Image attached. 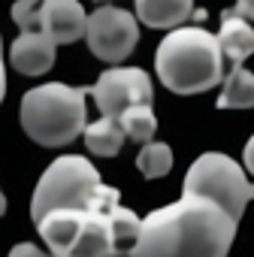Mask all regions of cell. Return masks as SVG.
Segmentation results:
<instances>
[{
    "label": "cell",
    "instance_id": "cell-1",
    "mask_svg": "<svg viewBox=\"0 0 254 257\" xmlns=\"http://www.w3.org/2000/svg\"><path fill=\"white\" fill-rule=\"evenodd\" d=\"M239 221L212 197L182 194V200L155 209L127 257H227Z\"/></svg>",
    "mask_w": 254,
    "mask_h": 257
},
{
    "label": "cell",
    "instance_id": "cell-2",
    "mask_svg": "<svg viewBox=\"0 0 254 257\" xmlns=\"http://www.w3.org/2000/svg\"><path fill=\"white\" fill-rule=\"evenodd\" d=\"M140 227L143 218L121 206L115 188L94 206H61L37 221V230L55 257H124Z\"/></svg>",
    "mask_w": 254,
    "mask_h": 257
},
{
    "label": "cell",
    "instance_id": "cell-3",
    "mask_svg": "<svg viewBox=\"0 0 254 257\" xmlns=\"http://www.w3.org/2000/svg\"><path fill=\"white\" fill-rule=\"evenodd\" d=\"M155 70L167 91L203 94L224 82V52L206 28H176L161 40Z\"/></svg>",
    "mask_w": 254,
    "mask_h": 257
},
{
    "label": "cell",
    "instance_id": "cell-4",
    "mask_svg": "<svg viewBox=\"0 0 254 257\" xmlns=\"http://www.w3.org/2000/svg\"><path fill=\"white\" fill-rule=\"evenodd\" d=\"M88 88H73L64 82H46L22 97L19 121L22 131L46 149L70 146L88 127Z\"/></svg>",
    "mask_w": 254,
    "mask_h": 257
},
{
    "label": "cell",
    "instance_id": "cell-5",
    "mask_svg": "<svg viewBox=\"0 0 254 257\" xmlns=\"http://www.w3.org/2000/svg\"><path fill=\"white\" fill-rule=\"evenodd\" d=\"M106 194H112V185H106L100 179V173L91 167L88 158L82 155H64L58 161L49 164V170L40 176L34 197H31V218L34 224L61 206L70 209H85L100 203Z\"/></svg>",
    "mask_w": 254,
    "mask_h": 257
},
{
    "label": "cell",
    "instance_id": "cell-6",
    "mask_svg": "<svg viewBox=\"0 0 254 257\" xmlns=\"http://www.w3.org/2000/svg\"><path fill=\"white\" fill-rule=\"evenodd\" d=\"M182 194H203L212 197L215 203H221L236 221L245 215L248 203L254 200V182L245 179V173L239 170V164L230 155L221 152H206L200 155L191 170L185 173L182 182Z\"/></svg>",
    "mask_w": 254,
    "mask_h": 257
},
{
    "label": "cell",
    "instance_id": "cell-7",
    "mask_svg": "<svg viewBox=\"0 0 254 257\" xmlns=\"http://www.w3.org/2000/svg\"><path fill=\"white\" fill-rule=\"evenodd\" d=\"M137 40H140V19L134 13L103 4L88 16L85 43H88L91 55L106 64H121L137 49Z\"/></svg>",
    "mask_w": 254,
    "mask_h": 257
},
{
    "label": "cell",
    "instance_id": "cell-8",
    "mask_svg": "<svg viewBox=\"0 0 254 257\" xmlns=\"http://www.w3.org/2000/svg\"><path fill=\"white\" fill-rule=\"evenodd\" d=\"M91 94H94V103H97L100 115L118 118L134 103H152L155 85H152L149 73L140 70V67H109V70L100 73Z\"/></svg>",
    "mask_w": 254,
    "mask_h": 257
},
{
    "label": "cell",
    "instance_id": "cell-9",
    "mask_svg": "<svg viewBox=\"0 0 254 257\" xmlns=\"http://www.w3.org/2000/svg\"><path fill=\"white\" fill-rule=\"evenodd\" d=\"M37 25L58 46H67V43H76V40L85 37V31H88V13L82 10L79 0H46V4L40 7Z\"/></svg>",
    "mask_w": 254,
    "mask_h": 257
},
{
    "label": "cell",
    "instance_id": "cell-10",
    "mask_svg": "<svg viewBox=\"0 0 254 257\" xmlns=\"http://www.w3.org/2000/svg\"><path fill=\"white\" fill-rule=\"evenodd\" d=\"M58 55V43L46 34V31H22L16 37V43L10 46V64L22 73V76H43L52 70Z\"/></svg>",
    "mask_w": 254,
    "mask_h": 257
},
{
    "label": "cell",
    "instance_id": "cell-11",
    "mask_svg": "<svg viewBox=\"0 0 254 257\" xmlns=\"http://www.w3.org/2000/svg\"><path fill=\"white\" fill-rule=\"evenodd\" d=\"M218 43L224 58L233 67H242V61H248L254 55V28L248 25V19H242L236 10L221 13V31H218Z\"/></svg>",
    "mask_w": 254,
    "mask_h": 257
},
{
    "label": "cell",
    "instance_id": "cell-12",
    "mask_svg": "<svg viewBox=\"0 0 254 257\" xmlns=\"http://www.w3.org/2000/svg\"><path fill=\"white\" fill-rule=\"evenodd\" d=\"M137 19L155 31H176L194 16V0H134Z\"/></svg>",
    "mask_w": 254,
    "mask_h": 257
},
{
    "label": "cell",
    "instance_id": "cell-13",
    "mask_svg": "<svg viewBox=\"0 0 254 257\" xmlns=\"http://www.w3.org/2000/svg\"><path fill=\"white\" fill-rule=\"evenodd\" d=\"M85 149L97 158H115L121 149H124V127L118 118H109V115H100L97 121H88L85 127Z\"/></svg>",
    "mask_w": 254,
    "mask_h": 257
},
{
    "label": "cell",
    "instance_id": "cell-14",
    "mask_svg": "<svg viewBox=\"0 0 254 257\" xmlns=\"http://www.w3.org/2000/svg\"><path fill=\"white\" fill-rule=\"evenodd\" d=\"M254 106V73L233 67L224 79L218 109H251Z\"/></svg>",
    "mask_w": 254,
    "mask_h": 257
},
{
    "label": "cell",
    "instance_id": "cell-15",
    "mask_svg": "<svg viewBox=\"0 0 254 257\" xmlns=\"http://www.w3.org/2000/svg\"><path fill=\"white\" fill-rule=\"evenodd\" d=\"M121 127H124V134L137 140L140 146L152 143L155 134H158V118H155V109L152 103H134V106H127L121 115H118Z\"/></svg>",
    "mask_w": 254,
    "mask_h": 257
},
{
    "label": "cell",
    "instance_id": "cell-16",
    "mask_svg": "<svg viewBox=\"0 0 254 257\" xmlns=\"http://www.w3.org/2000/svg\"><path fill=\"white\" fill-rule=\"evenodd\" d=\"M137 170H140L146 179H161V176H167V173L173 170V149H170L167 143H158V140L146 143V146L140 149V155H137Z\"/></svg>",
    "mask_w": 254,
    "mask_h": 257
},
{
    "label": "cell",
    "instance_id": "cell-17",
    "mask_svg": "<svg viewBox=\"0 0 254 257\" xmlns=\"http://www.w3.org/2000/svg\"><path fill=\"white\" fill-rule=\"evenodd\" d=\"M43 4H46V0H16L13 10H10V16H13V22L19 25V31H34Z\"/></svg>",
    "mask_w": 254,
    "mask_h": 257
},
{
    "label": "cell",
    "instance_id": "cell-18",
    "mask_svg": "<svg viewBox=\"0 0 254 257\" xmlns=\"http://www.w3.org/2000/svg\"><path fill=\"white\" fill-rule=\"evenodd\" d=\"M10 257H55L52 251L46 254L43 248H37L34 242H19V245H13L10 248Z\"/></svg>",
    "mask_w": 254,
    "mask_h": 257
},
{
    "label": "cell",
    "instance_id": "cell-19",
    "mask_svg": "<svg viewBox=\"0 0 254 257\" xmlns=\"http://www.w3.org/2000/svg\"><path fill=\"white\" fill-rule=\"evenodd\" d=\"M242 164H245V170L254 176V137L245 143V152H242Z\"/></svg>",
    "mask_w": 254,
    "mask_h": 257
},
{
    "label": "cell",
    "instance_id": "cell-20",
    "mask_svg": "<svg viewBox=\"0 0 254 257\" xmlns=\"http://www.w3.org/2000/svg\"><path fill=\"white\" fill-rule=\"evenodd\" d=\"M242 19H248V22H254V0H236V7H233Z\"/></svg>",
    "mask_w": 254,
    "mask_h": 257
},
{
    "label": "cell",
    "instance_id": "cell-21",
    "mask_svg": "<svg viewBox=\"0 0 254 257\" xmlns=\"http://www.w3.org/2000/svg\"><path fill=\"white\" fill-rule=\"evenodd\" d=\"M4 94H7V70H4V58H0V103H4Z\"/></svg>",
    "mask_w": 254,
    "mask_h": 257
},
{
    "label": "cell",
    "instance_id": "cell-22",
    "mask_svg": "<svg viewBox=\"0 0 254 257\" xmlns=\"http://www.w3.org/2000/svg\"><path fill=\"white\" fill-rule=\"evenodd\" d=\"M4 212H7V194H4V188H0V218H4Z\"/></svg>",
    "mask_w": 254,
    "mask_h": 257
}]
</instances>
